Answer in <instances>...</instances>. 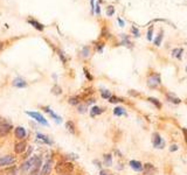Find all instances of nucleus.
Returning a JSON list of instances; mask_svg holds the SVG:
<instances>
[{"label":"nucleus","mask_w":187,"mask_h":175,"mask_svg":"<svg viewBox=\"0 0 187 175\" xmlns=\"http://www.w3.org/2000/svg\"><path fill=\"white\" fill-rule=\"evenodd\" d=\"M75 166L70 161H59L55 166V172L59 175H71Z\"/></svg>","instance_id":"obj_1"},{"label":"nucleus","mask_w":187,"mask_h":175,"mask_svg":"<svg viewBox=\"0 0 187 175\" xmlns=\"http://www.w3.org/2000/svg\"><path fill=\"white\" fill-rule=\"evenodd\" d=\"M16 162V158L14 155H4V156H0V168L4 167H12V165H14Z\"/></svg>","instance_id":"obj_2"},{"label":"nucleus","mask_w":187,"mask_h":175,"mask_svg":"<svg viewBox=\"0 0 187 175\" xmlns=\"http://www.w3.org/2000/svg\"><path fill=\"white\" fill-rule=\"evenodd\" d=\"M13 125L8 120H1L0 122V138H5L8 133L12 131Z\"/></svg>","instance_id":"obj_3"},{"label":"nucleus","mask_w":187,"mask_h":175,"mask_svg":"<svg viewBox=\"0 0 187 175\" xmlns=\"http://www.w3.org/2000/svg\"><path fill=\"white\" fill-rule=\"evenodd\" d=\"M26 113L28 114L30 118H33L34 120H36L37 123H40V124H42V125H45V126H49L48 122L46 120V118L41 113H39V112H34V111H27Z\"/></svg>","instance_id":"obj_4"},{"label":"nucleus","mask_w":187,"mask_h":175,"mask_svg":"<svg viewBox=\"0 0 187 175\" xmlns=\"http://www.w3.org/2000/svg\"><path fill=\"white\" fill-rule=\"evenodd\" d=\"M160 83H161L160 75H159V74H152L149 78L147 85H149L151 89H154V88H157L158 85H160Z\"/></svg>","instance_id":"obj_5"},{"label":"nucleus","mask_w":187,"mask_h":175,"mask_svg":"<svg viewBox=\"0 0 187 175\" xmlns=\"http://www.w3.org/2000/svg\"><path fill=\"white\" fill-rule=\"evenodd\" d=\"M152 143H153L154 148H164L165 147V141L163 140V138L160 137L159 133L152 134Z\"/></svg>","instance_id":"obj_6"},{"label":"nucleus","mask_w":187,"mask_h":175,"mask_svg":"<svg viewBox=\"0 0 187 175\" xmlns=\"http://www.w3.org/2000/svg\"><path fill=\"white\" fill-rule=\"evenodd\" d=\"M28 148V146H27V143L25 141V140H20V141H18V143H15L14 144V152L16 154H23V153L26 152V150Z\"/></svg>","instance_id":"obj_7"},{"label":"nucleus","mask_w":187,"mask_h":175,"mask_svg":"<svg viewBox=\"0 0 187 175\" xmlns=\"http://www.w3.org/2000/svg\"><path fill=\"white\" fill-rule=\"evenodd\" d=\"M52 169H53V160L49 159L42 165L41 170H40V175H50Z\"/></svg>","instance_id":"obj_8"},{"label":"nucleus","mask_w":187,"mask_h":175,"mask_svg":"<svg viewBox=\"0 0 187 175\" xmlns=\"http://www.w3.org/2000/svg\"><path fill=\"white\" fill-rule=\"evenodd\" d=\"M14 136L19 140H25L27 138V131L23 126H16L14 129Z\"/></svg>","instance_id":"obj_9"},{"label":"nucleus","mask_w":187,"mask_h":175,"mask_svg":"<svg viewBox=\"0 0 187 175\" xmlns=\"http://www.w3.org/2000/svg\"><path fill=\"white\" fill-rule=\"evenodd\" d=\"M34 159H35V155H33L32 158H29V159L26 160V161L23 162V165H21V167H20V170H21L23 173H26V172L30 170V169L33 168V165H34Z\"/></svg>","instance_id":"obj_10"},{"label":"nucleus","mask_w":187,"mask_h":175,"mask_svg":"<svg viewBox=\"0 0 187 175\" xmlns=\"http://www.w3.org/2000/svg\"><path fill=\"white\" fill-rule=\"evenodd\" d=\"M143 170H144L145 175H153L156 173V167L152 163H145L143 166Z\"/></svg>","instance_id":"obj_11"},{"label":"nucleus","mask_w":187,"mask_h":175,"mask_svg":"<svg viewBox=\"0 0 187 175\" xmlns=\"http://www.w3.org/2000/svg\"><path fill=\"white\" fill-rule=\"evenodd\" d=\"M43 111H46L47 113L50 114V117H52L53 119H54L55 122L57 123V124H61V123H62V118H61L60 116H57V114L55 113V112H53L52 110H50V109H49L48 106H43Z\"/></svg>","instance_id":"obj_12"},{"label":"nucleus","mask_w":187,"mask_h":175,"mask_svg":"<svg viewBox=\"0 0 187 175\" xmlns=\"http://www.w3.org/2000/svg\"><path fill=\"white\" fill-rule=\"evenodd\" d=\"M130 167L132 168L135 172H142L143 170V165L140 161H137V160H131L130 161Z\"/></svg>","instance_id":"obj_13"},{"label":"nucleus","mask_w":187,"mask_h":175,"mask_svg":"<svg viewBox=\"0 0 187 175\" xmlns=\"http://www.w3.org/2000/svg\"><path fill=\"white\" fill-rule=\"evenodd\" d=\"M13 85L16 88H26L27 86V82L21 78V77H16L14 81H13Z\"/></svg>","instance_id":"obj_14"},{"label":"nucleus","mask_w":187,"mask_h":175,"mask_svg":"<svg viewBox=\"0 0 187 175\" xmlns=\"http://www.w3.org/2000/svg\"><path fill=\"white\" fill-rule=\"evenodd\" d=\"M104 112V109H102V107L99 106H92L90 109V116L94 118V117H96L98 114L103 113Z\"/></svg>","instance_id":"obj_15"},{"label":"nucleus","mask_w":187,"mask_h":175,"mask_svg":"<svg viewBox=\"0 0 187 175\" xmlns=\"http://www.w3.org/2000/svg\"><path fill=\"white\" fill-rule=\"evenodd\" d=\"M28 23L32 25L34 28H36L39 32L43 31V25H42V23H40L39 21H36V20H34V19H28Z\"/></svg>","instance_id":"obj_16"},{"label":"nucleus","mask_w":187,"mask_h":175,"mask_svg":"<svg viewBox=\"0 0 187 175\" xmlns=\"http://www.w3.org/2000/svg\"><path fill=\"white\" fill-rule=\"evenodd\" d=\"M36 138L39 139V140H41V141H43L45 144L47 145H52L53 141L49 139V137L48 136H46V134H42V133H37L36 134Z\"/></svg>","instance_id":"obj_17"},{"label":"nucleus","mask_w":187,"mask_h":175,"mask_svg":"<svg viewBox=\"0 0 187 175\" xmlns=\"http://www.w3.org/2000/svg\"><path fill=\"white\" fill-rule=\"evenodd\" d=\"M66 129L68 130V132H70L71 134H76V126L71 120L66 123Z\"/></svg>","instance_id":"obj_18"},{"label":"nucleus","mask_w":187,"mask_h":175,"mask_svg":"<svg viewBox=\"0 0 187 175\" xmlns=\"http://www.w3.org/2000/svg\"><path fill=\"white\" fill-rule=\"evenodd\" d=\"M68 103L70 105H78V104H81V97L80 96H73L68 99Z\"/></svg>","instance_id":"obj_19"},{"label":"nucleus","mask_w":187,"mask_h":175,"mask_svg":"<svg viewBox=\"0 0 187 175\" xmlns=\"http://www.w3.org/2000/svg\"><path fill=\"white\" fill-rule=\"evenodd\" d=\"M113 114L115 116H118V117H120V116H126V111H125L124 107L117 106L113 109Z\"/></svg>","instance_id":"obj_20"},{"label":"nucleus","mask_w":187,"mask_h":175,"mask_svg":"<svg viewBox=\"0 0 187 175\" xmlns=\"http://www.w3.org/2000/svg\"><path fill=\"white\" fill-rule=\"evenodd\" d=\"M166 97H167V100L168 102H171V103H173V104H180V98H178V97H175L174 95H172V93H167L166 95Z\"/></svg>","instance_id":"obj_21"},{"label":"nucleus","mask_w":187,"mask_h":175,"mask_svg":"<svg viewBox=\"0 0 187 175\" xmlns=\"http://www.w3.org/2000/svg\"><path fill=\"white\" fill-rule=\"evenodd\" d=\"M52 92L55 95V96H60V95H62V88H61L60 85L55 84V85L52 88Z\"/></svg>","instance_id":"obj_22"},{"label":"nucleus","mask_w":187,"mask_h":175,"mask_svg":"<svg viewBox=\"0 0 187 175\" xmlns=\"http://www.w3.org/2000/svg\"><path fill=\"white\" fill-rule=\"evenodd\" d=\"M104 165L105 166H111L112 165V155L111 154H104Z\"/></svg>","instance_id":"obj_23"},{"label":"nucleus","mask_w":187,"mask_h":175,"mask_svg":"<svg viewBox=\"0 0 187 175\" xmlns=\"http://www.w3.org/2000/svg\"><path fill=\"white\" fill-rule=\"evenodd\" d=\"M182 52H184V49L182 48H175L174 50L172 52V55L174 56V57H177V59H181V54H182Z\"/></svg>","instance_id":"obj_24"},{"label":"nucleus","mask_w":187,"mask_h":175,"mask_svg":"<svg viewBox=\"0 0 187 175\" xmlns=\"http://www.w3.org/2000/svg\"><path fill=\"white\" fill-rule=\"evenodd\" d=\"M147 100H149L150 103H152V104L157 107V109H160V107H161V103H160L157 98H154V97H150Z\"/></svg>","instance_id":"obj_25"},{"label":"nucleus","mask_w":187,"mask_h":175,"mask_svg":"<svg viewBox=\"0 0 187 175\" xmlns=\"http://www.w3.org/2000/svg\"><path fill=\"white\" fill-rule=\"evenodd\" d=\"M122 39H123V41H122V45H124V46H126V47H132V43L129 41V38H127L125 34H122Z\"/></svg>","instance_id":"obj_26"},{"label":"nucleus","mask_w":187,"mask_h":175,"mask_svg":"<svg viewBox=\"0 0 187 175\" xmlns=\"http://www.w3.org/2000/svg\"><path fill=\"white\" fill-rule=\"evenodd\" d=\"M87 109H88V105H87V104H78V105H77V112L84 113V112H87Z\"/></svg>","instance_id":"obj_27"},{"label":"nucleus","mask_w":187,"mask_h":175,"mask_svg":"<svg viewBox=\"0 0 187 175\" xmlns=\"http://www.w3.org/2000/svg\"><path fill=\"white\" fill-rule=\"evenodd\" d=\"M163 31H160V33L158 34L157 39L154 40V46H160V43H161V40H163Z\"/></svg>","instance_id":"obj_28"},{"label":"nucleus","mask_w":187,"mask_h":175,"mask_svg":"<svg viewBox=\"0 0 187 175\" xmlns=\"http://www.w3.org/2000/svg\"><path fill=\"white\" fill-rule=\"evenodd\" d=\"M90 55V47L85 46L82 48V56L83 57H88Z\"/></svg>","instance_id":"obj_29"},{"label":"nucleus","mask_w":187,"mask_h":175,"mask_svg":"<svg viewBox=\"0 0 187 175\" xmlns=\"http://www.w3.org/2000/svg\"><path fill=\"white\" fill-rule=\"evenodd\" d=\"M101 96H102L104 99H109L111 97V93H110L109 90H102V91H101Z\"/></svg>","instance_id":"obj_30"},{"label":"nucleus","mask_w":187,"mask_h":175,"mask_svg":"<svg viewBox=\"0 0 187 175\" xmlns=\"http://www.w3.org/2000/svg\"><path fill=\"white\" fill-rule=\"evenodd\" d=\"M109 102H110V103H119V102H123V99L118 98V97H116V96H111V97L109 98Z\"/></svg>","instance_id":"obj_31"},{"label":"nucleus","mask_w":187,"mask_h":175,"mask_svg":"<svg viewBox=\"0 0 187 175\" xmlns=\"http://www.w3.org/2000/svg\"><path fill=\"white\" fill-rule=\"evenodd\" d=\"M113 14H115V8H113V6H109V7L106 8V15L111 16Z\"/></svg>","instance_id":"obj_32"},{"label":"nucleus","mask_w":187,"mask_h":175,"mask_svg":"<svg viewBox=\"0 0 187 175\" xmlns=\"http://www.w3.org/2000/svg\"><path fill=\"white\" fill-rule=\"evenodd\" d=\"M152 36H153V27L151 26L149 32H147V40H149V41H152Z\"/></svg>","instance_id":"obj_33"},{"label":"nucleus","mask_w":187,"mask_h":175,"mask_svg":"<svg viewBox=\"0 0 187 175\" xmlns=\"http://www.w3.org/2000/svg\"><path fill=\"white\" fill-rule=\"evenodd\" d=\"M83 71H84V75H85V77H87V79H89V81H92V78H94V77L90 75L89 71H88V70H87L85 68L83 69Z\"/></svg>","instance_id":"obj_34"},{"label":"nucleus","mask_w":187,"mask_h":175,"mask_svg":"<svg viewBox=\"0 0 187 175\" xmlns=\"http://www.w3.org/2000/svg\"><path fill=\"white\" fill-rule=\"evenodd\" d=\"M131 31H132V33H133V35H135L136 38H138L139 36V31L136 28L135 26H132V28H131Z\"/></svg>","instance_id":"obj_35"},{"label":"nucleus","mask_w":187,"mask_h":175,"mask_svg":"<svg viewBox=\"0 0 187 175\" xmlns=\"http://www.w3.org/2000/svg\"><path fill=\"white\" fill-rule=\"evenodd\" d=\"M94 13H95V14H99V13H101V6H99V2H98L97 5H95V11H94Z\"/></svg>","instance_id":"obj_36"},{"label":"nucleus","mask_w":187,"mask_h":175,"mask_svg":"<svg viewBox=\"0 0 187 175\" xmlns=\"http://www.w3.org/2000/svg\"><path fill=\"white\" fill-rule=\"evenodd\" d=\"M182 133H184V138H185V143L187 144V129L186 127L182 129Z\"/></svg>","instance_id":"obj_37"},{"label":"nucleus","mask_w":187,"mask_h":175,"mask_svg":"<svg viewBox=\"0 0 187 175\" xmlns=\"http://www.w3.org/2000/svg\"><path fill=\"white\" fill-rule=\"evenodd\" d=\"M30 153H32V148H28V151H27V152H26V154H25V155H23V159H27V158H28V156H29L30 155Z\"/></svg>","instance_id":"obj_38"},{"label":"nucleus","mask_w":187,"mask_h":175,"mask_svg":"<svg viewBox=\"0 0 187 175\" xmlns=\"http://www.w3.org/2000/svg\"><path fill=\"white\" fill-rule=\"evenodd\" d=\"M117 21H118V23H119L120 27H124V26H125V22H124V21H123L120 18H118V19H117Z\"/></svg>","instance_id":"obj_39"},{"label":"nucleus","mask_w":187,"mask_h":175,"mask_svg":"<svg viewBox=\"0 0 187 175\" xmlns=\"http://www.w3.org/2000/svg\"><path fill=\"white\" fill-rule=\"evenodd\" d=\"M170 150H171V152H175V151L178 150V146H177V145H172Z\"/></svg>","instance_id":"obj_40"},{"label":"nucleus","mask_w":187,"mask_h":175,"mask_svg":"<svg viewBox=\"0 0 187 175\" xmlns=\"http://www.w3.org/2000/svg\"><path fill=\"white\" fill-rule=\"evenodd\" d=\"M99 175H110L106 170H104V169H102L101 172H99Z\"/></svg>","instance_id":"obj_41"},{"label":"nucleus","mask_w":187,"mask_h":175,"mask_svg":"<svg viewBox=\"0 0 187 175\" xmlns=\"http://www.w3.org/2000/svg\"><path fill=\"white\" fill-rule=\"evenodd\" d=\"M59 54H60V57H61V59H62V61H63V63H66V57H64V55H63V54L61 53V52H60V53H59Z\"/></svg>","instance_id":"obj_42"},{"label":"nucleus","mask_w":187,"mask_h":175,"mask_svg":"<svg viewBox=\"0 0 187 175\" xmlns=\"http://www.w3.org/2000/svg\"><path fill=\"white\" fill-rule=\"evenodd\" d=\"M94 163H95V165H97V167H102V166H101V162H99V161H98V160H94Z\"/></svg>","instance_id":"obj_43"},{"label":"nucleus","mask_w":187,"mask_h":175,"mask_svg":"<svg viewBox=\"0 0 187 175\" xmlns=\"http://www.w3.org/2000/svg\"><path fill=\"white\" fill-rule=\"evenodd\" d=\"M97 49L99 50V52H102V50H103V45L101 43V46H97Z\"/></svg>","instance_id":"obj_44"},{"label":"nucleus","mask_w":187,"mask_h":175,"mask_svg":"<svg viewBox=\"0 0 187 175\" xmlns=\"http://www.w3.org/2000/svg\"><path fill=\"white\" fill-rule=\"evenodd\" d=\"M186 71H187V67H186Z\"/></svg>","instance_id":"obj_45"}]
</instances>
